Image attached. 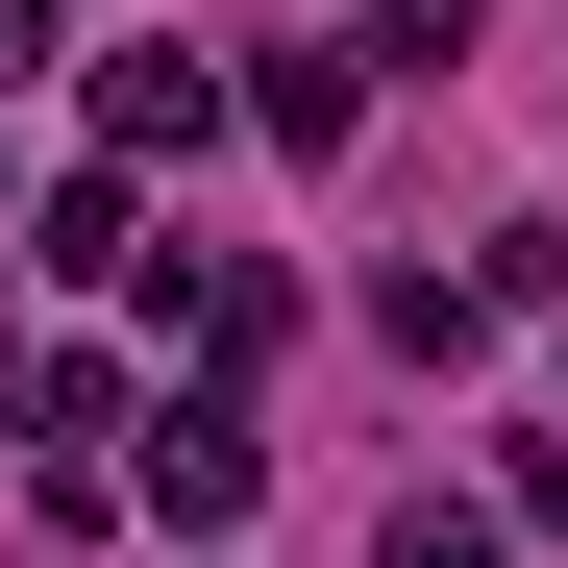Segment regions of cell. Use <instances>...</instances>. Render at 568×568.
<instances>
[{"label": "cell", "mask_w": 568, "mask_h": 568, "mask_svg": "<svg viewBox=\"0 0 568 568\" xmlns=\"http://www.w3.org/2000/svg\"><path fill=\"white\" fill-rule=\"evenodd\" d=\"M247 495H272V445H247V371H199V396L149 420V519H199V544H223Z\"/></svg>", "instance_id": "1"}, {"label": "cell", "mask_w": 568, "mask_h": 568, "mask_svg": "<svg viewBox=\"0 0 568 568\" xmlns=\"http://www.w3.org/2000/svg\"><path fill=\"white\" fill-rule=\"evenodd\" d=\"M100 149H124V173L223 149V74H199V50H100Z\"/></svg>", "instance_id": "2"}, {"label": "cell", "mask_w": 568, "mask_h": 568, "mask_svg": "<svg viewBox=\"0 0 568 568\" xmlns=\"http://www.w3.org/2000/svg\"><path fill=\"white\" fill-rule=\"evenodd\" d=\"M371 346H396V371H469V346H495V297H469V272H420V247H396V272H371Z\"/></svg>", "instance_id": "3"}, {"label": "cell", "mask_w": 568, "mask_h": 568, "mask_svg": "<svg viewBox=\"0 0 568 568\" xmlns=\"http://www.w3.org/2000/svg\"><path fill=\"white\" fill-rule=\"evenodd\" d=\"M247 100H272V149H346V124H371V26H346V50H272Z\"/></svg>", "instance_id": "4"}, {"label": "cell", "mask_w": 568, "mask_h": 568, "mask_svg": "<svg viewBox=\"0 0 568 568\" xmlns=\"http://www.w3.org/2000/svg\"><path fill=\"white\" fill-rule=\"evenodd\" d=\"M371 568H519V519H495V495H396V519H371Z\"/></svg>", "instance_id": "5"}, {"label": "cell", "mask_w": 568, "mask_h": 568, "mask_svg": "<svg viewBox=\"0 0 568 568\" xmlns=\"http://www.w3.org/2000/svg\"><path fill=\"white\" fill-rule=\"evenodd\" d=\"M26 272H149V223H124V173H74V199L26 223Z\"/></svg>", "instance_id": "6"}, {"label": "cell", "mask_w": 568, "mask_h": 568, "mask_svg": "<svg viewBox=\"0 0 568 568\" xmlns=\"http://www.w3.org/2000/svg\"><path fill=\"white\" fill-rule=\"evenodd\" d=\"M371 50H396V74H445V50H469V0H371Z\"/></svg>", "instance_id": "7"}, {"label": "cell", "mask_w": 568, "mask_h": 568, "mask_svg": "<svg viewBox=\"0 0 568 568\" xmlns=\"http://www.w3.org/2000/svg\"><path fill=\"white\" fill-rule=\"evenodd\" d=\"M495 519H519V544H568V445H519V469H495Z\"/></svg>", "instance_id": "8"}, {"label": "cell", "mask_w": 568, "mask_h": 568, "mask_svg": "<svg viewBox=\"0 0 568 568\" xmlns=\"http://www.w3.org/2000/svg\"><path fill=\"white\" fill-rule=\"evenodd\" d=\"M50 50H74V0H0V74H50Z\"/></svg>", "instance_id": "9"}]
</instances>
